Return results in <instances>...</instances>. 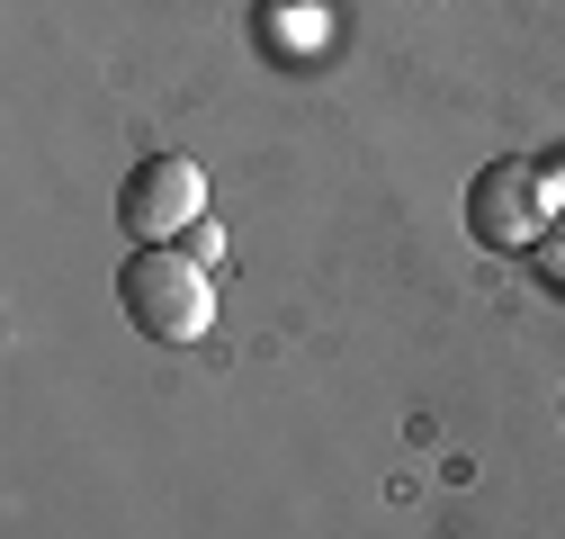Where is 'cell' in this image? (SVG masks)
I'll list each match as a JSON object with an SVG mask.
<instances>
[{
	"label": "cell",
	"instance_id": "6da1fadb",
	"mask_svg": "<svg viewBox=\"0 0 565 539\" xmlns=\"http://www.w3.org/2000/svg\"><path fill=\"white\" fill-rule=\"evenodd\" d=\"M117 306L145 342L180 351V342H206V324H216V279H206V261H189L171 243H135L117 270Z\"/></svg>",
	"mask_w": 565,
	"mask_h": 539
},
{
	"label": "cell",
	"instance_id": "7a4b0ae2",
	"mask_svg": "<svg viewBox=\"0 0 565 539\" xmlns=\"http://www.w3.org/2000/svg\"><path fill=\"white\" fill-rule=\"evenodd\" d=\"M547 180H539V162H521V154H503V162H484L476 180H467V234L484 243V252H539V234H547Z\"/></svg>",
	"mask_w": 565,
	"mask_h": 539
},
{
	"label": "cell",
	"instance_id": "3957f363",
	"mask_svg": "<svg viewBox=\"0 0 565 539\" xmlns=\"http://www.w3.org/2000/svg\"><path fill=\"white\" fill-rule=\"evenodd\" d=\"M198 216H206V171L189 154H145L117 189V225L135 243H180Z\"/></svg>",
	"mask_w": 565,
	"mask_h": 539
},
{
	"label": "cell",
	"instance_id": "277c9868",
	"mask_svg": "<svg viewBox=\"0 0 565 539\" xmlns=\"http://www.w3.org/2000/svg\"><path fill=\"white\" fill-rule=\"evenodd\" d=\"M530 261H539V279H547V288H565V225H547Z\"/></svg>",
	"mask_w": 565,
	"mask_h": 539
},
{
	"label": "cell",
	"instance_id": "5b68a950",
	"mask_svg": "<svg viewBox=\"0 0 565 539\" xmlns=\"http://www.w3.org/2000/svg\"><path fill=\"white\" fill-rule=\"evenodd\" d=\"M180 252H189V261H216V252H225V234H216V225H189V234H180Z\"/></svg>",
	"mask_w": 565,
	"mask_h": 539
}]
</instances>
